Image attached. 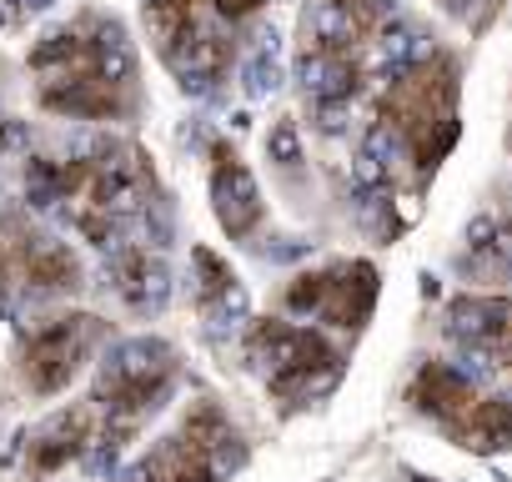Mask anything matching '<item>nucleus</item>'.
Here are the masks:
<instances>
[{
    "label": "nucleus",
    "instance_id": "nucleus-1",
    "mask_svg": "<svg viewBox=\"0 0 512 482\" xmlns=\"http://www.w3.org/2000/svg\"><path fill=\"white\" fill-rule=\"evenodd\" d=\"M372 151L397 146L407 176H432L442 156L457 146V66L432 51L422 61H402L372 96Z\"/></svg>",
    "mask_w": 512,
    "mask_h": 482
},
{
    "label": "nucleus",
    "instance_id": "nucleus-2",
    "mask_svg": "<svg viewBox=\"0 0 512 482\" xmlns=\"http://www.w3.org/2000/svg\"><path fill=\"white\" fill-rule=\"evenodd\" d=\"M412 402H417V412H427L447 437H457L472 452L512 447V407L502 397H487L482 387H472L447 362H427L412 377Z\"/></svg>",
    "mask_w": 512,
    "mask_h": 482
},
{
    "label": "nucleus",
    "instance_id": "nucleus-3",
    "mask_svg": "<svg viewBox=\"0 0 512 482\" xmlns=\"http://www.w3.org/2000/svg\"><path fill=\"white\" fill-rule=\"evenodd\" d=\"M246 352L267 372V387L277 397H312L337 382V347L302 322H256L246 337Z\"/></svg>",
    "mask_w": 512,
    "mask_h": 482
},
{
    "label": "nucleus",
    "instance_id": "nucleus-4",
    "mask_svg": "<svg viewBox=\"0 0 512 482\" xmlns=\"http://www.w3.org/2000/svg\"><path fill=\"white\" fill-rule=\"evenodd\" d=\"M236 457V432L216 407H196L176 437H166L136 472V482H221Z\"/></svg>",
    "mask_w": 512,
    "mask_h": 482
},
{
    "label": "nucleus",
    "instance_id": "nucleus-5",
    "mask_svg": "<svg viewBox=\"0 0 512 482\" xmlns=\"http://www.w3.org/2000/svg\"><path fill=\"white\" fill-rule=\"evenodd\" d=\"M372 307H377V272L367 262H337L287 287V312L312 317L322 327H342V332H362Z\"/></svg>",
    "mask_w": 512,
    "mask_h": 482
},
{
    "label": "nucleus",
    "instance_id": "nucleus-6",
    "mask_svg": "<svg viewBox=\"0 0 512 482\" xmlns=\"http://www.w3.org/2000/svg\"><path fill=\"white\" fill-rule=\"evenodd\" d=\"M447 332L497 372H512V302L502 297H462L447 312Z\"/></svg>",
    "mask_w": 512,
    "mask_h": 482
},
{
    "label": "nucleus",
    "instance_id": "nucleus-7",
    "mask_svg": "<svg viewBox=\"0 0 512 482\" xmlns=\"http://www.w3.org/2000/svg\"><path fill=\"white\" fill-rule=\"evenodd\" d=\"M96 317H66V322H51L36 332L31 352H26V372L41 392H56L76 377V367L86 362L91 342H96Z\"/></svg>",
    "mask_w": 512,
    "mask_h": 482
},
{
    "label": "nucleus",
    "instance_id": "nucleus-8",
    "mask_svg": "<svg viewBox=\"0 0 512 482\" xmlns=\"http://www.w3.org/2000/svg\"><path fill=\"white\" fill-rule=\"evenodd\" d=\"M211 201H216V216L231 236H246L262 216V196H256V181L251 171L231 156V151H216V171H211Z\"/></svg>",
    "mask_w": 512,
    "mask_h": 482
},
{
    "label": "nucleus",
    "instance_id": "nucleus-9",
    "mask_svg": "<svg viewBox=\"0 0 512 482\" xmlns=\"http://www.w3.org/2000/svg\"><path fill=\"white\" fill-rule=\"evenodd\" d=\"M472 267H482L487 277H512V211L487 216L472 231Z\"/></svg>",
    "mask_w": 512,
    "mask_h": 482
},
{
    "label": "nucleus",
    "instance_id": "nucleus-10",
    "mask_svg": "<svg viewBox=\"0 0 512 482\" xmlns=\"http://www.w3.org/2000/svg\"><path fill=\"white\" fill-rule=\"evenodd\" d=\"M437 6H447V11H467V6H497V0H437Z\"/></svg>",
    "mask_w": 512,
    "mask_h": 482
}]
</instances>
